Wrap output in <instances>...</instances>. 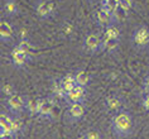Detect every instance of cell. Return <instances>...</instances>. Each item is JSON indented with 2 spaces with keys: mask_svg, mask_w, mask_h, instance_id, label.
I'll list each match as a JSON object with an SVG mask.
<instances>
[{
  "mask_svg": "<svg viewBox=\"0 0 149 139\" xmlns=\"http://www.w3.org/2000/svg\"><path fill=\"white\" fill-rule=\"evenodd\" d=\"M132 126H133L132 116L125 110L118 111L116 115L111 120V130H113V134L118 138L128 137L130 131H132Z\"/></svg>",
  "mask_w": 149,
  "mask_h": 139,
  "instance_id": "obj_1",
  "label": "cell"
},
{
  "mask_svg": "<svg viewBox=\"0 0 149 139\" xmlns=\"http://www.w3.org/2000/svg\"><path fill=\"white\" fill-rule=\"evenodd\" d=\"M132 44L136 50H147L149 47V29L147 27H139L132 34Z\"/></svg>",
  "mask_w": 149,
  "mask_h": 139,
  "instance_id": "obj_2",
  "label": "cell"
},
{
  "mask_svg": "<svg viewBox=\"0 0 149 139\" xmlns=\"http://www.w3.org/2000/svg\"><path fill=\"white\" fill-rule=\"evenodd\" d=\"M5 104L12 112H22L25 110V106H27V99L19 94H13L12 96H8Z\"/></svg>",
  "mask_w": 149,
  "mask_h": 139,
  "instance_id": "obj_3",
  "label": "cell"
},
{
  "mask_svg": "<svg viewBox=\"0 0 149 139\" xmlns=\"http://www.w3.org/2000/svg\"><path fill=\"white\" fill-rule=\"evenodd\" d=\"M84 50L91 54L99 53L102 51V39H100L96 34H88L84 41Z\"/></svg>",
  "mask_w": 149,
  "mask_h": 139,
  "instance_id": "obj_4",
  "label": "cell"
},
{
  "mask_svg": "<svg viewBox=\"0 0 149 139\" xmlns=\"http://www.w3.org/2000/svg\"><path fill=\"white\" fill-rule=\"evenodd\" d=\"M10 57H12V62H13L14 66H17V67H24L29 61H31L32 56L29 54V53H27L25 51L20 50L18 46H15V47L13 48L12 53H10Z\"/></svg>",
  "mask_w": 149,
  "mask_h": 139,
  "instance_id": "obj_5",
  "label": "cell"
},
{
  "mask_svg": "<svg viewBox=\"0 0 149 139\" xmlns=\"http://www.w3.org/2000/svg\"><path fill=\"white\" fill-rule=\"evenodd\" d=\"M54 12H56V3L53 0H43L37 5V14L43 19L52 17Z\"/></svg>",
  "mask_w": 149,
  "mask_h": 139,
  "instance_id": "obj_6",
  "label": "cell"
},
{
  "mask_svg": "<svg viewBox=\"0 0 149 139\" xmlns=\"http://www.w3.org/2000/svg\"><path fill=\"white\" fill-rule=\"evenodd\" d=\"M13 38H14V31H13L12 25L8 22L3 20L0 23V39H1V42L9 43L13 41Z\"/></svg>",
  "mask_w": 149,
  "mask_h": 139,
  "instance_id": "obj_7",
  "label": "cell"
},
{
  "mask_svg": "<svg viewBox=\"0 0 149 139\" xmlns=\"http://www.w3.org/2000/svg\"><path fill=\"white\" fill-rule=\"evenodd\" d=\"M42 97H37V99H27V106H25V110L29 112V115L32 116H38L40 108H42L43 104Z\"/></svg>",
  "mask_w": 149,
  "mask_h": 139,
  "instance_id": "obj_8",
  "label": "cell"
},
{
  "mask_svg": "<svg viewBox=\"0 0 149 139\" xmlns=\"http://www.w3.org/2000/svg\"><path fill=\"white\" fill-rule=\"evenodd\" d=\"M96 18H97V22L100 25H102V27H109V25L111 24H115V22H116V19H115V17H113L110 13H107L105 9L100 8L97 10V14H96Z\"/></svg>",
  "mask_w": 149,
  "mask_h": 139,
  "instance_id": "obj_9",
  "label": "cell"
},
{
  "mask_svg": "<svg viewBox=\"0 0 149 139\" xmlns=\"http://www.w3.org/2000/svg\"><path fill=\"white\" fill-rule=\"evenodd\" d=\"M54 105L56 104H54V101L52 99H44L38 116H39V118H42V119H52Z\"/></svg>",
  "mask_w": 149,
  "mask_h": 139,
  "instance_id": "obj_10",
  "label": "cell"
},
{
  "mask_svg": "<svg viewBox=\"0 0 149 139\" xmlns=\"http://www.w3.org/2000/svg\"><path fill=\"white\" fill-rule=\"evenodd\" d=\"M85 114V106L82 103H74L70 105L68 109V116L72 120H79Z\"/></svg>",
  "mask_w": 149,
  "mask_h": 139,
  "instance_id": "obj_11",
  "label": "cell"
},
{
  "mask_svg": "<svg viewBox=\"0 0 149 139\" xmlns=\"http://www.w3.org/2000/svg\"><path fill=\"white\" fill-rule=\"evenodd\" d=\"M3 13H4L5 17H9V18L18 15L19 6H18L15 0H5L4 5H3Z\"/></svg>",
  "mask_w": 149,
  "mask_h": 139,
  "instance_id": "obj_12",
  "label": "cell"
},
{
  "mask_svg": "<svg viewBox=\"0 0 149 139\" xmlns=\"http://www.w3.org/2000/svg\"><path fill=\"white\" fill-rule=\"evenodd\" d=\"M59 82H61V85H62V87L65 90L66 94L71 92L77 85L76 77H74V75H72V73H67L66 76H63L61 80H59Z\"/></svg>",
  "mask_w": 149,
  "mask_h": 139,
  "instance_id": "obj_13",
  "label": "cell"
},
{
  "mask_svg": "<svg viewBox=\"0 0 149 139\" xmlns=\"http://www.w3.org/2000/svg\"><path fill=\"white\" fill-rule=\"evenodd\" d=\"M121 99L119 96H110L107 97L106 101H105V106L109 111H115L118 112L120 110V106H121Z\"/></svg>",
  "mask_w": 149,
  "mask_h": 139,
  "instance_id": "obj_14",
  "label": "cell"
},
{
  "mask_svg": "<svg viewBox=\"0 0 149 139\" xmlns=\"http://www.w3.org/2000/svg\"><path fill=\"white\" fill-rule=\"evenodd\" d=\"M119 41H120V38H107V37H104L102 38V51H107V52L115 51L119 46Z\"/></svg>",
  "mask_w": 149,
  "mask_h": 139,
  "instance_id": "obj_15",
  "label": "cell"
},
{
  "mask_svg": "<svg viewBox=\"0 0 149 139\" xmlns=\"http://www.w3.org/2000/svg\"><path fill=\"white\" fill-rule=\"evenodd\" d=\"M74 77H76V81H77V85H81V86H86L88 85L90 82V75H88L87 71L85 70H80L74 73Z\"/></svg>",
  "mask_w": 149,
  "mask_h": 139,
  "instance_id": "obj_16",
  "label": "cell"
},
{
  "mask_svg": "<svg viewBox=\"0 0 149 139\" xmlns=\"http://www.w3.org/2000/svg\"><path fill=\"white\" fill-rule=\"evenodd\" d=\"M72 92L74 94V96L77 97V100L80 103H84L86 99V94H87V89L86 86H81V85H76V87L72 90Z\"/></svg>",
  "mask_w": 149,
  "mask_h": 139,
  "instance_id": "obj_17",
  "label": "cell"
},
{
  "mask_svg": "<svg viewBox=\"0 0 149 139\" xmlns=\"http://www.w3.org/2000/svg\"><path fill=\"white\" fill-rule=\"evenodd\" d=\"M104 37H107V38H120V31L118 29V27H115V24H111L105 28Z\"/></svg>",
  "mask_w": 149,
  "mask_h": 139,
  "instance_id": "obj_18",
  "label": "cell"
},
{
  "mask_svg": "<svg viewBox=\"0 0 149 139\" xmlns=\"http://www.w3.org/2000/svg\"><path fill=\"white\" fill-rule=\"evenodd\" d=\"M18 47L20 48V50H23V51H25L27 53H29L33 57L34 56V47L31 44V42H29V39H23V41H19V43L17 44Z\"/></svg>",
  "mask_w": 149,
  "mask_h": 139,
  "instance_id": "obj_19",
  "label": "cell"
},
{
  "mask_svg": "<svg viewBox=\"0 0 149 139\" xmlns=\"http://www.w3.org/2000/svg\"><path fill=\"white\" fill-rule=\"evenodd\" d=\"M101 138L102 135L97 130H88L81 137V139H101Z\"/></svg>",
  "mask_w": 149,
  "mask_h": 139,
  "instance_id": "obj_20",
  "label": "cell"
},
{
  "mask_svg": "<svg viewBox=\"0 0 149 139\" xmlns=\"http://www.w3.org/2000/svg\"><path fill=\"white\" fill-rule=\"evenodd\" d=\"M1 92L4 94L5 96H12L13 94H15V90H14V87H13V85L12 84H4L1 86Z\"/></svg>",
  "mask_w": 149,
  "mask_h": 139,
  "instance_id": "obj_21",
  "label": "cell"
},
{
  "mask_svg": "<svg viewBox=\"0 0 149 139\" xmlns=\"http://www.w3.org/2000/svg\"><path fill=\"white\" fill-rule=\"evenodd\" d=\"M119 5H120L123 9H125L126 12L132 10V8H133V3H132V0H119Z\"/></svg>",
  "mask_w": 149,
  "mask_h": 139,
  "instance_id": "obj_22",
  "label": "cell"
},
{
  "mask_svg": "<svg viewBox=\"0 0 149 139\" xmlns=\"http://www.w3.org/2000/svg\"><path fill=\"white\" fill-rule=\"evenodd\" d=\"M62 29H63L65 36H70V34H72V32H73V25L71 23H65V25H63Z\"/></svg>",
  "mask_w": 149,
  "mask_h": 139,
  "instance_id": "obj_23",
  "label": "cell"
},
{
  "mask_svg": "<svg viewBox=\"0 0 149 139\" xmlns=\"http://www.w3.org/2000/svg\"><path fill=\"white\" fill-rule=\"evenodd\" d=\"M143 108H144L147 111H149V94H147V95H145V97L143 99Z\"/></svg>",
  "mask_w": 149,
  "mask_h": 139,
  "instance_id": "obj_24",
  "label": "cell"
},
{
  "mask_svg": "<svg viewBox=\"0 0 149 139\" xmlns=\"http://www.w3.org/2000/svg\"><path fill=\"white\" fill-rule=\"evenodd\" d=\"M23 39H28V31L27 29H22L20 33H19V41H23Z\"/></svg>",
  "mask_w": 149,
  "mask_h": 139,
  "instance_id": "obj_25",
  "label": "cell"
},
{
  "mask_svg": "<svg viewBox=\"0 0 149 139\" xmlns=\"http://www.w3.org/2000/svg\"><path fill=\"white\" fill-rule=\"evenodd\" d=\"M145 92L149 94V78L145 81Z\"/></svg>",
  "mask_w": 149,
  "mask_h": 139,
  "instance_id": "obj_26",
  "label": "cell"
}]
</instances>
